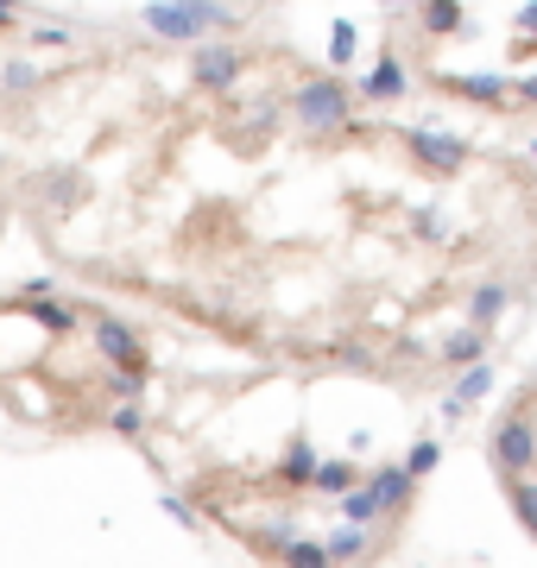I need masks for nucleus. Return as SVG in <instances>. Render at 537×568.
<instances>
[{
	"label": "nucleus",
	"instance_id": "obj_1",
	"mask_svg": "<svg viewBox=\"0 0 537 568\" xmlns=\"http://www.w3.org/2000/svg\"><path fill=\"white\" fill-rule=\"evenodd\" d=\"M140 26L165 44H196V39H215V32H227V26H241V20H234L227 0H152L140 13Z\"/></svg>",
	"mask_w": 537,
	"mask_h": 568
},
{
	"label": "nucleus",
	"instance_id": "obj_2",
	"mask_svg": "<svg viewBox=\"0 0 537 568\" xmlns=\"http://www.w3.org/2000/svg\"><path fill=\"white\" fill-rule=\"evenodd\" d=\"M291 121L304 126V133H348L354 126V89L335 70H316L291 89Z\"/></svg>",
	"mask_w": 537,
	"mask_h": 568
},
{
	"label": "nucleus",
	"instance_id": "obj_3",
	"mask_svg": "<svg viewBox=\"0 0 537 568\" xmlns=\"http://www.w3.org/2000/svg\"><path fill=\"white\" fill-rule=\"evenodd\" d=\"M487 462H494L499 480L513 474H537V417H531V398H518L494 429H487Z\"/></svg>",
	"mask_w": 537,
	"mask_h": 568
},
{
	"label": "nucleus",
	"instance_id": "obj_4",
	"mask_svg": "<svg viewBox=\"0 0 537 568\" xmlns=\"http://www.w3.org/2000/svg\"><path fill=\"white\" fill-rule=\"evenodd\" d=\"M398 140H405V152H412V164L424 171V178H455V171L468 164V140H462V133H430V126H405Z\"/></svg>",
	"mask_w": 537,
	"mask_h": 568
},
{
	"label": "nucleus",
	"instance_id": "obj_5",
	"mask_svg": "<svg viewBox=\"0 0 537 568\" xmlns=\"http://www.w3.org/2000/svg\"><path fill=\"white\" fill-rule=\"evenodd\" d=\"M241 70H253L247 44H222V39H196V58H190V82L196 89H234Z\"/></svg>",
	"mask_w": 537,
	"mask_h": 568
},
{
	"label": "nucleus",
	"instance_id": "obj_6",
	"mask_svg": "<svg viewBox=\"0 0 537 568\" xmlns=\"http://www.w3.org/2000/svg\"><path fill=\"white\" fill-rule=\"evenodd\" d=\"M95 354H102L114 373H140L145 366V347H140V335H133V323H121V316H95Z\"/></svg>",
	"mask_w": 537,
	"mask_h": 568
},
{
	"label": "nucleus",
	"instance_id": "obj_7",
	"mask_svg": "<svg viewBox=\"0 0 537 568\" xmlns=\"http://www.w3.org/2000/svg\"><path fill=\"white\" fill-rule=\"evenodd\" d=\"M367 487L379 493V525H398L412 511V493H417V474L405 462H386V467H367Z\"/></svg>",
	"mask_w": 537,
	"mask_h": 568
},
{
	"label": "nucleus",
	"instance_id": "obj_8",
	"mask_svg": "<svg viewBox=\"0 0 537 568\" xmlns=\"http://www.w3.org/2000/svg\"><path fill=\"white\" fill-rule=\"evenodd\" d=\"M436 89H443V95H462V102H480V108H506L513 102V82L499 77V70H443V77H436Z\"/></svg>",
	"mask_w": 537,
	"mask_h": 568
},
{
	"label": "nucleus",
	"instance_id": "obj_9",
	"mask_svg": "<svg viewBox=\"0 0 537 568\" xmlns=\"http://www.w3.org/2000/svg\"><path fill=\"white\" fill-rule=\"evenodd\" d=\"M494 379H499V373H494L487 361H468V366H462V379H455V392L443 398V424H455V417H468V410H475L480 398L494 392Z\"/></svg>",
	"mask_w": 537,
	"mask_h": 568
},
{
	"label": "nucleus",
	"instance_id": "obj_10",
	"mask_svg": "<svg viewBox=\"0 0 537 568\" xmlns=\"http://www.w3.org/2000/svg\"><path fill=\"white\" fill-rule=\"evenodd\" d=\"M405 89H412V70L398 63V51H386V58L367 70V82H361V95H367V102H386V108L405 102Z\"/></svg>",
	"mask_w": 537,
	"mask_h": 568
},
{
	"label": "nucleus",
	"instance_id": "obj_11",
	"mask_svg": "<svg viewBox=\"0 0 537 568\" xmlns=\"http://www.w3.org/2000/svg\"><path fill=\"white\" fill-rule=\"evenodd\" d=\"M506 310H513V291H506V278H480L475 291H468V323L494 328Z\"/></svg>",
	"mask_w": 537,
	"mask_h": 568
},
{
	"label": "nucleus",
	"instance_id": "obj_12",
	"mask_svg": "<svg viewBox=\"0 0 537 568\" xmlns=\"http://www.w3.org/2000/svg\"><path fill=\"white\" fill-rule=\"evenodd\" d=\"M316 462H323V455L311 448V436H291V448L278 455V467H272V474H278V487H304V493H311Z\"/></svg>",
	"mask_w": 537,
	"mask_h": 568
},
{
	"label": "nucleus",
	"instance_id": "obj_13",
	"mask_svg": "<svg viewBox=\"0 0 537 568\" xmlns=\"http://www.w3.org/2000/svg\"><path fill=\"white\" fill-rule=\"evenodd\" d=\"M26 316H32L44 335H77V323H83V310L63 304L58 291H51V297H32V304H26Z\"/></svg>",
	"mask_w": 537,
	"mask_h": 568
},
{
	"label": "nucleus",
	"instance_id": "obj_14",
	"mask_svg": "<svg viewBox=\"0 0 537 568\" xmlns=\"http://www.w3.org/2000/svg\"><path fill=\"white\" fill-rule=\"evenodd\" d=\"M361 474H367V467H354V455H348V462H316L311 493H316V499H342V493H348Z\"/></svg>",
	"mask_w": 537,
	"mask_h": 568
},
{
	"label": "nucleus",
	"instance_id": "obj_15",
	"mask_svg": "<svg viewBox=\"0 0 537 568\" xmlns=\"http://www.w3.org/2000/svg\"><path fill=\"white\" fill-rule=\"evenodd\" d=\"M39 89H44V70L32 58L0 63V95H7V102H26V95H39Z\"/></svg>",
	"mask_w": 537,
	"mask_h": 568
},
{
	"label": "nucleus",
	"instance_id": "obj_16",
	"mask_svg": "<svg viewBox=\"0 0 537 568\" xmlns=\"http://www.w3.org/2000/svg\"><path fill=\"white\" fill-rule=\"evenodd\" d=\"M487 342H494V328H480V323H468V328H455L449 342H443V361H449V366L487 361Z\"/></svg>",
	"mask_w": 537,
	"mask_h": 568
},
{
	"label": "nucleus",
	"instance_id": "obj_17",
	"mask_svg": "<svg viewBox=\"0 0 537 568\" xmlns=\"http://www.w3.org/2000/svg\"><path fill=\"white\" fill-rule=\"evenodd\" d=\"M506 487V499H513V518L525 525V537L537 544V480L531 474H513V480H499Z\"/></svg>",
	"mask_w": 537,
	"mask_h": 568
},
{
	"label": "nucleus",
	"instance_id": "obj_18",
	"mask_svg": "<svg viewBox=\"0 0 537 568\" xmlns=\"http://www.w3.org/2000/svg\"><path fill=\"white\" fill-rule=\"evenodd\" d=\"M417 26H424L430 39H449V32H462V0H424V7H417Z\"/></svg>",
	"mask_w": 537,
	"mask_h": 568
},
{
	"label": "nucleus",
	"instance_id": "obj_19",
	"mask_svg": "<svg viewBox=\"0 0 537 568\" xmlns=\"http://www.w3.org/2000/svg\"><path fill=\"white\" fill-rule=\"evenodd\" d=\"M342 518H348V525H379V493L367 487V474L342 493Z\"/></svg>",
	"mask_w": 537,
	"mask_h": 568
},
{
	"label": "nucleus",
	"instance_id": "obj_20",
	"mask_svg": "<svg viewBox=\"0 0 537 568\" xmlns=\"http://www.w3.org/2000/svg\"><path fill=\"white\" fill-rule=\"evenodd\" d=\"M361 556H373L367 525H348V518H342V530L330 537V562H361Z\"/></svg>",
	"mask_w": 537,
	"mask_h": 568
},
{
	"label": "nucleus",
	"instance_id": "obj_21",
	"mask_svg": "<svg viewBox=\"0 0 537 568\" xmlns=\"http://www.w3.org/2000/svg\"><path fill=\"white\" fill-rule=\"evenodd\" d=\"M330 354H335V366H348V373H379L373 347H367V342H354V335H342V342H335Z\"/></svg>",
	"mask_w": 537,
	"mask_h": 568
},
{
	"label": "nucleus",
	"instance_id": "obj_22",
	"mask_svg": "<svg viewBox=\"0 0 537 568\" xmlns=\"http://www.w3.org/2000/svg\"><path fill=\"white\" fill-rule=\"evenodd\" d=\"M278 556H285L291 568H304V562L323 568V562H330V544H316V537H285V549H278Z\"/></svg>",
	"mask_w": 537,
	"mask_h": 568
},
{
	"label": "nucleus",
	"instance_id": "obj_23",
	"mask_svg": "<svg viewBox=\"0 0 537 568\" xmlns=\"http://www.w3.org/2000/svg\"><path fill=\"white\" fill-rule=\"evenodd\" d=\"M405 467H412L417 480H424V474H436V467H443V443H436V436H417V443L405 448Z\"/></svg>",
	"mask_w": 537,
	"mask_h": 568
},
{
	"label": "nucleus",
	"instance_id": "obj_24",
	"mask_svg": "<svg viewBox=\"0 0 537 568\" xmlns=\"http://www.w3.org/2000/svg\"><path fill=\"white\" fill-rule=\"evenodd\" d=\"M108 429H114V436H126V443H140V436H145V410H140V398H126L121 410H108Z\"/></svg>",
	"mask_w": 537,
	"mask_h": 568
},
{
	"label": "nucleus",
	"instance_id": "obj_25",
	"mask_svg": "<svg viewBox=\"0 0 537 568\" xmlns=\"http://www.w3.org/2000/svg\"><path fill=\"white\" fill-rule=\"evenodd\" d=\"M354 51H361V32H354V20H335V32H330V63L342 70Z\"/></svg>",
	"mask_w": 537,
	"mask_h": 568
},
{
	"label": "nucleus",
	"instance_id": "obj_26",
	"mask_svg": "<svg viewBox=\"0 0 537 568\" xmlns=\"http://www.w3.org/2000/svg\"><path fill=\"white\" fill-rule=\"evenodd\" d=\"M32 39H39L44 51H63V44H70V32H63V26H39V32H32Z\"/></svg>",
	"mask_w": 537,
	"mask_h": 568
},
{
	"label": "nucleus",
	"instance_id": "obj_27",
	"mask_svg": "<svg viewBox=\"0 0 537 568\" xmlns=\"http://www.w3.org/2000/svg\"><path fill=\"white\" fill-rule=\"evenodd\" d=\"M513 95H518L525 108H537V70H531V77H518V82H513Z\"/></svg>",
	"mask_w": 537,
	"mask_h": 568
},
{
	"label": "nucleus",
	"instance_id": "obj_28",
	"mask_svg": "<svg viewBox=\"0 0 537 568\" xmlns=\"http://www.w3.org/2000/svg\"><path fill=\"white\" fill-rule=\"evenodd\" d=\"M165 511H171V518H178V525H196V511H190L184 499H178V493H165Z\"/></svg>",
	"mask_w": 537,
	"mask_h": 568
},
{
	"label": "nucleus",
	"instance_id": "obj_29",
	"mask_svg": "<svg viewBox=\"0 0 537 568\" xmlns=\"http://www.w3.org/2000/svg\"><path fill=\"white\" fill-rule=\"evenodd\" d=\"M518 32H537V0L525 7V13H518Z\"/></svg>",
	"mask_w": 537,
	"mask_h": 568
},
{
	"label": "nucleus",
	"instance_id": "obj_30",
	"mask_svg": "<svg viewBox=\"0 0 537 568\" xmlns=\"http://www.w3.org/2000/svg\"><path fill=\"white\" fill-rule=\"evenodd\" d=\"M13 7H20V0H0V32H7V26H13Z\"/></svg>",
	"mask_w": 537,
	"mask_h": 568
},
{
	"label": "nucleus",
	"instance_id": "obj_31",
	"mask_svg": "<svg viewBox=\"0 0 537 568\" xmlns=\"http://www.w3.org/2000/svg\"><path fill=\"white\" fill-rule=\"evenodd\" d=\"M386 7H424V0H386Z\"/></svg>",
	"mask_w": 537,
	"mask_h": 568
},
{
	"label": "nucleus",
	"instance_id": "obj_32",
	"mask_svg": "<svg viewBox=\"0 0 537 568\" xmlns=\"http://www.w3.org/2000/svg\"><path fill=\"white\" fill-rule=\"evenodd\" d=\"M531 159H537V145H531Z\"/></svg>",
	"mask_w": 537,
	"mask_h": 568
}]
</instances>
